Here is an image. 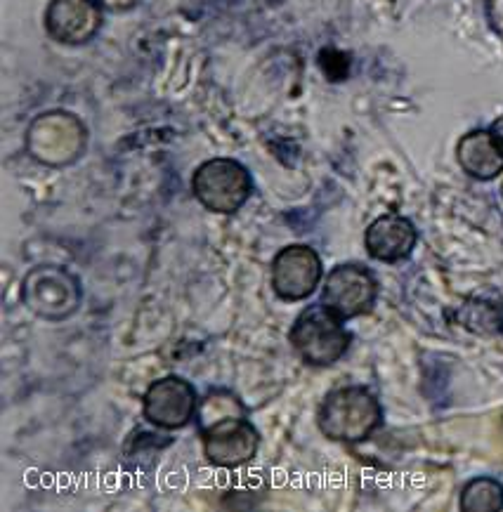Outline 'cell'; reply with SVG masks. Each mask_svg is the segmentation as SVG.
<instances>
[{"label":"cell","mask_w":503,"mask_h":512,"mask_svg":"<svg viewBox=\"0 0 503 512\" xmlns=\"http://www.w3.org/2000/svg\"><path fill=\"white\" fill-rule=\"evenodd\" d=\"M492 133H494V137L501 142V147H503V114L492 123Z\"/></svg>","instance_id":"cell-19"},{"label":"cell","mask_w":503,"mask_h":512,"mask_svg":"<svg viewBox=\"0 0 503 512\" xmlns=\"http://www.w3.org/2000/svg\"><path fill=\"white\" fill-rule=\"evenodd\" d=\"M418 241L416 227L402 215H383L374 220L364 234L367 253L378 262H402L414 253Z\"/></svg>","instance_id":"cell-11"},{"label":"cell","mask_w":503,"mask_h":512,"mask_svg":"<svg viewBox=\"0 0 503 512\" xmlns=\"http://www.w3.org/2000/svg\"><path fill=\"white\" fill-rule=\"evenodd\" d=\"M459 324L478 336H499L503 333V307L492 300L473 298L456 314Z\"/></svg>","instance_id":"cell-13"},{"label":"cell","mask_w":503,"mask_h":512,"mask_svg":"<svg viewBox=\"0 0 503 512\" xmlns=\"http://www.w3.org/2000/svg\"><path fill=\"white\" fill-rule=\"evenodd\" d=\"M81 281L69 269L38 265L22 281V303L34 317L64 321L81 307Z\"/></svg>","instance_id":"cell-3"},{"label":"cell","mask_w":503,"mask_h":512,"mask_svg":"<svg viewBox=\"0 0 503 512\" xmlns=\"http://www.w3.org/2000/svg\"><path fill=\"white\" fill-rule=\"evenodd\" d=\"M204 437V456L215 468H241L256 456L260 437L246 416H230L215 420L201 428Z\"/></svg>","instance_id":"cell-7"},{"label":"cell","mask_w":503,"mask_h":512,"mask_svg":"<svg viewBox=\"0 0 503 512\" xmlns=\"http://www.w3.org/2000/svg\"><path fill=\"white\" fill-rule=\"evenodd\" d=\"M230 416H246L244 404L237 397L227 395V392H213V395L206 397L204 406H201V428Z\"/></svg>","instance_id":"cell-15"},{"label":"cell","mask_w":503,"mask_h":512,"mask_svg":"<svg viewBox=\"0 0 503 512\" xmlns=\"http://www.w3.org/2000/svg\"><path fill=\"white\" fill-rule=\"evenodd\" d=\"M459 166L475 180H494L503 173V147L492 130H473L456 144Z\"/></svg>","instance_id":"cell-12"},{"label":"cell","mask_w":503,"mask_h":512,"mask_svg":"<svg viewBox=\"0 0 503 512\" xmlns=\"http://www.w3.org/2000/svg\"><path fill=\"white\" fill-rule=\"evenodd\" d=\"M324 267L315 248L289 246L272 262V288L284 303H300L317 291Z\"/></svg>","instance_id":"cell-8"},{"label":"cell","mask_w":503,"mask_h":512,"mask_svg":"<svg viewBox=\"0 0 503 512\" xmlns=\"http://www.w3.org/2000/svg\"><path fill=\"white\" fill-rule=\"evenodd\" d=\"M383 411L378 399L367 387H338L322 399L317 411V425L324 437L333 442L357 444L369 439L381 428Z\"/></svg>","instance_id":"cell-1"},{"label":"cell","mask_w":503,"mask_h":512,"mask_svg":"<svg viewBox=\"0 0 503 512\" xmlns=\"http://www.w3.org/2000/svg\"><path fill=\"white\" fill-rule=\"evenodd\" d=\"M142 411L149 423L161 430H180L197 413V392L178 376H166L147 387Z\"/></svg>","instance_id":"cell-9"},{"label":"cell","mask_w":503,"mask_h":512,"mask_svg":"<svg viewBox=\"0 0 503 512\" xmlns=\"http://www.w3.org/2000/svg\"><path fill=\"white\" fill-rule=\"evenodd\" d=\"M289 340L298 357L317 369L341 361L350 347V333L345 331L343 319L322 303L303 310L291 326Z\"/></svg>","instance_id":"cell-2"},{"label":"cell","mask_w":503,"mask_h":512,"mask_svg":"<svg viewBox=\"0 0 503 512\" xmlns=\"http://www.w3.org/2000/svg\"><path fill=\"white\" fill-rule=\"evenodd\" d=\"M26 144L36 161L48 163V166H67L76 161L86 147V128L71 114L52 111L31 123Z\"/></svg>","instance_id":"cell-5"},{"label":"cell","mask_w":503,"mask_h":512,"mask_svg":"<svg viewBox=\"0 0 503 512\" xmlns=\"http://www.w3.org/2000/svg\"><path fill=\"white\" fill-rule=\"evenodd\" d=\"M487 22L496 34L503 36V0H487Z\"/></svg>","instance_id":"cell-17"},{"label":"cell","mask_w":503,"mask_h":512,"mask_svg":"<svg viewBox=\"0 0 503 512\" xmlns=\"http://www.w3.org/2000/svg\"><path fill=\"white\" fill-rule=\"evenodd\" d=\"M319 67L324 69V74L329 76V81H343L350 71V59L348 55H343V52L329 48L319 55Z\"/></svg>","instance_id":"cell-16"},{"label":"cell","mask_w":503,"mask_h":512,"mask_svg":"<svg viewBox=\"0 0 503 512\" xmlns=\"http://www.w3.org/2000/svg\"><path fill=\"white\" fill-rule=\"evenodd\" d=\"M102 26L97 0H50L45 10V31L62 45H86Z\"/></svg>","instance_id":"cell-10"},{"label":"cell","mask_w":503,"mask_h":512,"mask_svg":"<svg viewBox=\"0 0 503 512\" xmlns=\"http://www.w3.org/2000/svg\"><path fill=\"white\" fill-rule=\"evenodd\" d=\"M461 510L496 512L503 510V487L492 477H478L461 491Z\"/></svg>","instance_id":"cell-14"},{"label":"cell","mask_w":503,"mask_h":512,"mask_svg":"<svg viewBox=\"0 0 503 512\" xmlns=\"http://www.w3.org/2000/svg\"><path fill=\"white\" fill-rule=\"evenodd\" d=\"M192 192L201 206L213 213L230 215L248 201L253 182L248 170L234 159H211L201 163L192 177Z\"/></svg>","instance_id":"cell-4"},{"label":"cell","mask_w":503,"mask_h":512,"mask_svg":"<svg viewBox=\"0 0 503 512\" xmlns=\"http://www.w3.org/2000/svg\"><path fill=\"white\" fill-rule=\"evenodd\" d=\"M97 3H100L102 8L111 10V12H123V10L135 8L137 0H97Z\"/></svg>","instance_id":"cell-18"},{"label":"cell","mask_w":503,"mask_h":512,"mask_svg":"<svg viewBox=\"0 0 503 512\" xmlns=\"http://www.w3.org/2000/svg\"><path fill=\"white\" fill-rule=\"evenodd\" d=\"M378 295V281L367 267L341 265L326 277L322 305L329 307L343 321L371 312Z\"/></svg>","instance_id":"cell-6"}]
</instances>
